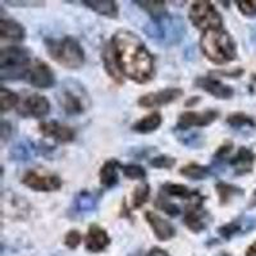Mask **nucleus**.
<instances>
[{
  "label": "nucleus",
  "instance_id": "35",
  "mask_svg": "<svg viewBox=\"0 0 256 256\" xmlns=\"http://www.w3.org/2000/svg\"><path fill=\"white\" fill-rule=\"evenodd\" d=\"M155 206L159 210H162V212H166V214H168L169 216H178L180 212V209L178 205H176L172 201L166 200V198H163L162 195H160L159 198H156V201H155Z\"/></svg>",
  "mask_w": 256,
  "mask_h": 256
},
{
  "label": "nucleus",
  "instance_id": "24",
  "mask_svg": "<svg viewBox=\"0 0 256 256\" xmlns=\"http://www.w3.org/2000/svg\"><path fill=\"white\" fill-rule=\"evenodd\" d=\"M102 62H104L105 70L110 76V78L114 82H116V84H123V74L120 72V67H118V63H116L112 42L104 46V50H102Z\"/></svg>",
  "mask_w": 256,
  "mask_h": 256
},
{
  "label": "nucleus",
  "instance_id": "34",
  "mask_svg": "<svg viewBox=\"0 0 256 256\" xmlns=\"http://www.w3.org/2000/svg\"><path fill=\"white\" fill-rule=\"evenodd\" d=\"M148 196H150V186L148 184H138L132 194V208L140 209L148 202Z\"/></svg>",
  "mask_w": 256,
  "mask_h": 256
},
{
  "label": "nucleus",
  "instance_id": "46",
  "mask_svg": "<svg viewBox=\"0 0 256 256\" xmlns=\"http://www.w3.org/2000/svg\"><path fill=\"white\" fill-rule=\"evenodd\" d=\"M251 41H252L254 45H256V27L254 28L252 34H251Z\"/></svg>",
  "mask_w": 256,
  "mask_h": 256
},
{
  "label": "nucleus",
  "instance_id": "43",
  "mask_svg": "<svg viewBox=\"0 0 256 256\" xmlns=\"http://www.w3.org/2000/svg\"><path fill=\"white\" fill-rule=\"evenodd\" d=\"M146 256H170L166 251L162 250L159 248H152V250L148 251V254Z\"/></svg>",
  "mask_w": 256,
  "mask_h": 256
},
{
  "label": "nucleus",
  "instance_id": "16",
  "mask_svg": "<svg viewBox=\"0 0 256 256\" xmlns=\"http://www.w3.org/2000/svg\"><path fill=\"white\" fill-rule=\"evenodd\" d=\"M254 230H256L255 216H241L219 227L218 232L226 241H230L234 236L246 234V233L252 232Z\"/></svg>",
  "mask_w": 256,
  "mask_h": 256
},
{
  "label": "nucleus",
  "instance_id": "47",
  "mask_svg": "<svg viewBox=\"0 0 256 256\" xmlns=\"http://www.w3.org/2000/svg\"><path fill=\"white\" fill-rule=\"evenodd\" d=\"M128 256H142V251L141 250H137V251H134L132 254H130Z\"/></svg>",
  "mask_w": 256,
  "mask_h": 256
},
{
  "label": "nucleus",
  "instance_id": "32",
  "mask_svg": "<svg viewBox=\"0 0 256 256\" xmlns=\"http://www.w3.org/2000/svg\"><path fill=\"white\" fill-rule=\"evenodd\" d=\"M134 4L144 9L148 14L152 16V18H158L166 14V2H163V0H152V2H138V0H136Z\"/></svg>",
  "mask_w": 256,
  "mask_h": 256
},
{
  "label": "nucleus",
  "instance_id": "23",
  "mask_svg": "<svg viewBox=\"0 0 256 256\" xmlns=\"http://www.w3.org/2000/svg\"><path fill=\"white\" fill-rule=\"evenodd\" d=\"M118 168H120V162L116 159L106 160L100 168L99 178L100 184L104 188H113L118 184Z\"/></svg>",
  "mask_w": 256,
  "mask_h": 256
},
{
  "label": "nucleus",
  "instance_id": "25",
  "mask_svg": "<svg viewBox=\"0 0 256 256\" xmlns=\"http://www.w3.org/2000/svg\"><path fill=\"white\" fill-rule=\"evenodd\" d=\"M38 148L31 141H20L14 145L9 152V156L14 162H28L38 154Z\"/></svg>",
  "mask_w": 256,
  "mask_h": 256
},
{
  "label": "nucleus",
  "instance_id": "22",
  "mask_svg": "<svg viewBox=\"0 0 256 256\" xmlns=\"http://www.w3.org/2000/svg\"><path fill=\"white\" fill-rule=\"evenodd\" d=\"M162 194H164V195L166 196H172V198H184V200L191 201L204 198L198 190H191L187 186H184V184H172V182L164 184L163 186H162Z\"/></svg>",
  "mask_w": 256,
  "mask_h": 256
},
{
  "label": "nucleus",
  "instance_id": "33",
  "mask_svg": "<svg viewBox=\"0 0 256 256\" xmlns=\"http://www.w3.org/2000/svg\"><path fill=\"white\" fill-rule=\"evenodd\" d=\"M20 102V96L13 91L8 90L6 88H0V106H2V113H6L12 108L17 106Z\"/></svg>",
  "mask_w": 256,
  "mask_h": 256
},
{
  "label": "nucleus",
  "instance_id": "31",
  "mask_svg": "<svg viewBox=\"0 0 256 256\" xmlns=\"http://www.w3.org/2000/svg\"><path fill=\"white\" fill-rule=\"evenodd\" d=\"M226 122L230 127L234 128V130H244V128H251L252 130V128H256V122L252 116L241 113V112L230 114Z\"/></svg>",
  "mask_w": 256,
  "mask_h": 256
},
{
  "label": "nucleus",
  "instance_id": "21",
  "mask_svg": "<svg viewBox=\"0 0 256 256\" xmlns=\"http://www.w3.org/2000/svg\"><path fill=\"white\" fill-rule=\"evenodd\" d=\"M0 38L3 40L22 41L26 38V31L20 24L3 17L0 20Z\"/></svg>",
  "mask_w": 256,
  "mask_h": 256
},
{
  "label": "nucleus",
  "instance_id": "18",
  "mask_svg": "<svg viewBox=\"0 0 256 256\" xmlns=\"http://www.w3.org/2000/svg\"><path fill=\"white\" fill-rule=\"evenodd\" d=\"M110 244V237L106 230L99 224H91L88 227L86 240H84V248L90 252H102Z\"/></svg>",
  "mask_w": 256,
  "mask_h": 256
},
{
  "label": "nucleus",
  "instance_id": "2",
  "mask_svg": "<svg viewBox=\"0 0 256 256\" xmlns=\"http://www.w3.org/2000/svg\"><path fill=\"white\" fill-rule=\"evenodd\" d=\"M200 49L212 63L223 66L237 58V45L223 27L208 30L200 38Z\"/></svg>",
  "mask_w": 256,
  "mask_h": 256
},
{
  "label": "nucleus",
  "instance_id": "29",
  "mask_svg": "<svg viewBox=\"0 0 256 256\" xmlns=\"http://www.w3.org/2000/svg\"><path fill=\"white\" fill-rule=\"evenodd\" d=\"M174 131L178 141L186 148H200L204 146L205 137L198 132H184V130H178V128H176Z\"/></svg>",
  "mask_w": 256,
  "mask_h": 256
},
{
  "label": "nucleus",
  "instance_id": "36",
  "mask_svg": "<svg viewBox=\"0 0 256 256\" xmlns=\"http://www.w3.org/2000/svg\"><path fill=\"white\" fill-rule=\"evenodd\" d=\"M123 174L130 180H145L146 178V170L144 166H137V164H126V166H120Z\"/></svg>",
  "mask_w": 256,
  "mask_h": 256
},
{
  "label": "nucleus",
  "instance_id": "13",
  "mask_svg": "<svg viewBox=\"0 0 256 256\" xmlns=\"http://www.w3.org/2000/svg\"><path fill=\"white\" fill-rule=\"evenodd\" d=\"M204 200L205 198L194 200L191 204L186 208V210H184V223L186 224V227L188 228L191 232L198 233L206 228L208 212L206 209H204V206H202Z\"/></svg>",
  "mask_w": 256,
  "mask_h": 256
},
{
  "label": "nucleus",
  "instance_id": "30",
  "mask_svg": "<svg viewBox=\"0 0 256 256\" xmlns=\"http://www.w3.org/2000/svg\"><path fill=\"white\" fill-rule=\"evenodd\" d=\"M210 172H212V169H210L209 166H200V164L198 163H190L180 169V176H184V177L190 178V180H205V178L210 174Z\"/></svg>",
  "mask_w": 256,
  "mask_h": 256
},
{
  "label": "nucleus",
  "instance_id": "39",
  "mask_svg": "<svg viewBox=\"0 0 256 256\" xmlns=\"http://www.w3.org/2000/svg\"><path fill=\"white\" fill-rule=\"evenodd\" d=\"M81 241L82 234L77 230H70V232L66 234V237H64V244H66V246H67L68 248H70V250H74V248H78Z\"/></svg>",
  "mask_w": 256,
  "mask_h": 256
},
{
  "label": "nucleus",
  "instance_id": "14",
  "mask_svg": "<svg viewBox=\"0 0 256 256\" xmlns=\"http://www.w3.org/2000/svg\"><path fill=\"white\" fill-rule=\"evenodd\" d=\"M219 112L204 110V112H184L180 114L177 127L178 130H188L191 127H206L218 120Z\"/></svg>",
  "mask_w": 256,
  "mask_h": 256
},
{
  "label": "nucleus",
  "instance_id": "11",
  "mask_svg": "<svg viewBox=\"0 0 256 256\" xmlns=\"http://www.w3.org/2000/svg\"><path fill=\"white\" fill-rule=\"evenodd\" d=\"M100 201V194L82 190L74 196L70 209V216L73 219L84 216L86 214L95 212Z\"/></svg>",
  "mask_w": 256,
  "mask_h": 256
},
{
  "label": "nucleus",
  "instance_id": "26",
  "mask_svg": "<svg viewBox=\"0 0 256 256\" xmlns=\"http://www.w3.org/2000/svg\"><path fill=\"white\" fill-rule=\"evenodd\" d=\"M163 123V116L162 114L154 112L148 116H142L140 120H137L134 126H132V131L137 132V134H152V132L156 131L158 128Z\"/></svg>",
  "mask_w": 256,
  "mask_h": 256
},
{
  "label": "nucleus",
  "instance_id": "10",
  "mask_svg": "<svg viewBox=\"0 0 256 256\" xmlns=\"http://www.w3.org/2000/svg\"><path fill=\"white\" fill-rule=\"evenodd\" d=\"M27 82L38 88H49L56 84V76L49 64L42 60H35L31 63L26 76Z\"/></svg>",
  "mask_w": 256,
  "mask_h": 256
},
{
  "label": "nucleus",
  "instance_id": "3",
  "mask_svg": "<svg viewBox=\"0 0 256 256\" xmlns=\"http://www.w3.org/2000/svg\"><path fill=\"white\" fill-rule=\"evenodd\" d=\"M144 32L148 38H152L162 46H176L186 35L187 28L182 17L176 14H166L152 20L144 27Z\"/></svg>",
  "mask_w": 256,
  "mask_h": 256
},
{
  "label": "nucleus",
  "instance_id": "48",
  "mask_svg": "<svg viewBox=\"0 0 256 256\" xmlns=\"http://www.w3.org/2000/svg\"><path fill=\"white\" fill-rule=\"evenodd\" d=\"M218 256H230L228 252H220Z\"/></svg>",
  "mask_w": 256,
  "mask_h": 256
},
{
  "label": "nucleus",
  "instance_id": "15",
  "mask_svg": "<svg viewBox=\"0 0 256 256\" xmlns=\"http://www.w3.org/2000/svg\"><path fill=\"white\" fill-rule=\"evenodd\" d=\"M38 131L44 137H49L59 144L72 142L76 138L74 130L66 124L56 122V120H49L38 124Z\"/></svg>",
  "mask_w": 256,
  "mask_h": 256
},
{
  "label": "nucleus",
  "instance_id": "8",
  "mask_svg": "<svg viewBox=\"0 0 256 256\" xmlns=\"http://www.w3.org/2000/svg\"><path fill=\"white\" fill-rule=\"evenodd\" d=\"M20 182L36 192H52L62 188V180L56 174H45L36 170H28L24 174Z\"/></svg>",
  "mask_w": 256,
  "mask_h": 256
},
{
  "label": "nucleus",
  "instance_id": "44",
  "mask_svg": "<svg viewBox=\"0 0 256 256\" xmlns=\"http://www.w3.org/2000/svg\"><path fill=\"white\" fill-rule=\"evenodd\" d=\"M246 256H256V242L248 246L246 250Z\"/></svg>",
  "mask_w": 256,
  "mask_h": 256
},
{
  "label": "nucleus",
  "instance_id": "4",
  "mask_svg": "<svg viewBox=\"0 0 256 256\" xmlns=\"http://www.w3.org/2000/svg\"><path fill=\"white\" fill-rule=\"evenodd\" d=\"M45 48L52 60L68 70H78L84 64V52L76 38H45Z\"/></svg>",
  "mask_w": 256,
  "mask_h": 256
},
{
  "label": "nucleus",
  "instance_id": "6",
  "mask_svg": "<svg viewBox=\"0 0 256 256\" xmlns=\"http://www.w3.org/2000/svg\"><path fill=\"white\" fill-rule=\"evenodd\" d=\"M56 100L68 116H80L90 108L91 100L84 86L73 80H67L60 84Z\"/></svg>",
  "mask_w": 256,
  "mask_h": 256
},
{
  "label": "nucleus",
  "instance_id": "20",
  "mask_svg": "<svg viewBox=\"0 0 256 256\" xmlns=\"http://www.w3.org/2000/svg\"><path fill=\"white\" fill-rule=\"evenodd\" d=\"M255 162V152L251 148L242 146V148H238L237 154L230 160V166H233V169H234V174L244 176L252 172V166Z\"/></svg>",
  "mask_w": 256,
  "mask_h": 256
},
{
  "label": "nucleus",
  "instance_id": "9",
  "mask_svg": "<svg viewBox=\"0 0 256 256\" xmlns=\"http://www.w3.org/2000/svg\"><path fill=\"white\" fill-rule=\"evenodd\" d=\"M17 112L24 118H44L50 113V102L40 94H30L18 105Z\"/></svg>",
  "mask_w": 256,
  "mask_h": 256
},
{
  "label": "nucleus",
  "instance_id": "40",
  "mask_svg": "<svg viewBox=\"0 0 256 256\" xmlns=\"http://www.w3.org/2000/svg\"><path fill=\"white\" fill-rule=\"evenodd\" d=\"M232 148H233V144L230 142V141H227V142H224L222 146H219L218 150L216 152V154L212 155L214 163H219V162L226 159V158L228 156V154L232 152Z\"/></svg>",
  "mask_w": 256,
  "mask_h": 256
},
{
  "label": "nucleus",
  "instance_id": "28",
  "mask_svg": "<svg viewBox=\"0 0 256 256\" xmlns=\"http://www.w3.org/2000/svg\"><path fill=\"white\" fill-rule=\"evenodd\" d=\"M216 190L220 205L230 204L232 198H238V196H242L244 194L241 187L236 186V184H227V182H218L216 184Z\"/></svg>",
  "mask_w": 256,
  "mask_h": 256
},
{
  "label": "nucleus",
  "instance_id": "17",
  "mask_svg": "<svg viewBox=\"0 0 256 256\" xmlns=\"http://www.w3.org/2000/svg\"><path fill=\"white\" fill-rule=\"evenodd\" d=\"M195 86L204 90L205 92L210 94L216 99L227 100L234 95V90L230 86L223 84L219 80L212 78V77H198L195 80Z\"/></svg>",
  "mask_w": 256,
  "mask_h": 256
},
{
  "label": "nucleus",
  "instance_id": "1",
  "mask_svg": "<svg viewBox=\"0 0 256 256\" xmlns=\"http://www.w3.org/2000/svg\"><path fill=\"white\" fill-rule=\"evenodd\" d=\"M114 56L123 76L136 84H146L154 76V59L144 41L127 30L116 31L112 38Z\"/></svg>",
  "mask_w": 256,
  "mask_h": 256
},
{
  "label": "nucleus",
  "instance_id": "38",
  "mask_svg": "<svg viewBox=\"0 0 256 256\" xmlns=\"http://www.w3.org/2000/svg\"><path fill=\"white\" fill-rule=\"evenodd\" d=\"M237 8L240 12L246 17H254L256 16V0H238L236 2Z\"/></svg>",
  "mask_w": 256,
  "mask_h": 256
},
{
  "label": "nucleus",
  "instance_id": "49",
  "mask_svg": "<svg viewBox=\"0 0 256 256\" xmlns=\"http://www.w3.org/2000/svg\"><path fill=\"white\" fill-rule=\"evenodd\" d=\"M252 80L256 82V73H254V74H252Z\"/></svg>",
  "mask_w": 256,
  "mask_h": 256
},
{
  "label": "nucleus",
  "instance_id": "19",
  "mask_svg": "<svg viewBox=\"0 0 256 256\" xmlns=\"http://www.w3.org/2000/svg\"><path fill=\"white\" fill-rule=\"evenodd\" d=\"M145 218L150 224L152 232L160 241H168L176 236V228L169 220H166L154 212H146Z\"/></svg>",
  "mask_w": 256,
  "mask_h": 256
},
{
  "label": "nucleus",
  "instance_id": "42",
  "mask_svg": "<svg viewBox=\"0 0 256 256\" xmlns=\"http://www.w3.org/2000/svg\"><path fill=\"white\" fill-rule=\"evenodd\" d=\"M212 74L216 76H222V77H230V78H238L244 74V70L238 68V70H214Z\"/></svg>",
  "mask_w": 256,
  "mask_h": 256
},
{
  "label": "nucleus",
  "instance_id": "37",
  "mask_svg": "<svg viewBox=\"0 0 256 256\" xmlns=\"http://www.w3.org/2000/svg\"><path fill=\"white\" fill-rule=\"evenodd\" d=\"M176 163H177L176 158L169 156V155H158L150 160V166L158 169H172Z\"/></svg>",
  "mask_w": 256,
  "mask_h": 256
},
{
  "label": "nucleus",
  "instance_id": "41",
  "mask_svg": "<svg viewBox=\"0 0 256 256\" xmlns=\"http://www.w3.org/2000/svg\"><path fill=\"white\" fill-rule=\"evenodd\" d=\"M0 134H2V144H6V141L12 136V124L6 120H2V128H0Z\"/></svg>",
  "mask_w": 256,
  "mask_h": 256
},
{
  "label": "nucleus",
  "instance_id": "27",
  "mask_svg": "<svg viewBox=\"0 0 256 256\" xmlns=\"http://www.w3.org/2000/svg\"><path fill=\"white\" fill-rule=\"evenodd\" d=\"M82 4L90 8L95 13H98V14L104 16V17L116 18L118 17V13H120L118 6L113 0H100V2H96V0H92V2L91 0H84Z\"/></svg>",
  "mask_w": 256,
  "mask_h": 256
},
{
  "label": "nucleus",
  "instance_id": "12",
  "mask_svg": "<svg viewBox=\"0 0 256 256\" xmlns=\"http://www.w3.org/2000/svg\"><path fill=\"white\" fill-rule=\"evenodd\" d=\"M184 95V90L178 88H168L156 92H148L138 99L137 104L141 108H159L176 102Z\"/></svg>",
  "mask_w": 256,
  "mask_h": 256
},
{
  "label": "nucleus",
  "instance_id": "7",
  "mask_svg": "<svg viewBox=\"0 0 256 256\" xmlns=\"http://www.w3.org/2000/svg\"><path fill=\"white\" fill-rule=\"evenodd\" d=\"M188 18L191 24L198 30L208 31L212 28H220L223 26L220 13L210 2L200 0L195 2L190 8Z\"/></svg>",
  "mask_w": 256,
  "mask_h": 256
},
{
  "label": "nucleus",
  "instance_id": "5",
  "mask_svg": "<svg viewBox=\"0 0 256 256\" xmlns=\"http://www.w3.org/2000/svg\"><path fill=\"white\" fill-rule=\"evenodd\" d=\"M31 52L20 46H6L0 52V77L3 81L26 78Z\"/></svg>",
  "mask_w": 256,
  "mask_h": 256
},
{
  "label": "nucleus",
  "instance_id": "45",
  "mask_svg": "<svg viewBox=\"0 0 256 256\" xmlns=\"http://www.w3.org/2000/svg\"><path fill=\"white\" fill-rule=\"evenodd\" d=\"M250 208H256V190H255V191H254L252 198H251V201H250Z\"/></svg>",
  "mask_w": 256,
  "mask_h": 256
}]
</instances>
